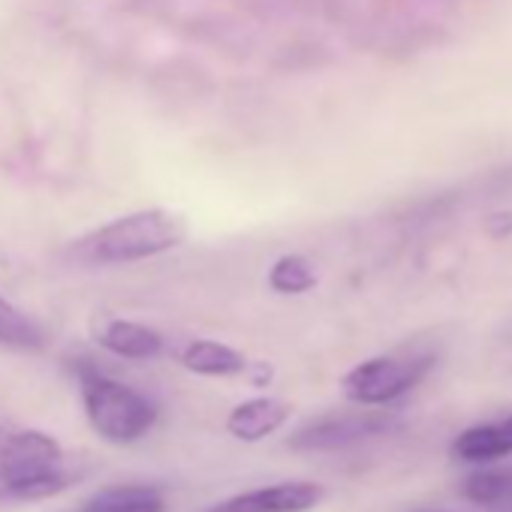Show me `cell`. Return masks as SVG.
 <instances>
[{
    "label": "cell",
    "mask_w": 512,
    "mask_h": 512,
    "mask_svg": "<svg viewBox=\"0 0 512 512\" xmlns=\"http://www.w3.org/2000/svg\"><path fill=\"white\" fill-rule=\"evenodd\" d=\"M190 235V220L175 208H139L115 217L70 244L79 266L112 269L154 260L160 253L181 247Z\"/></svg>",
    "instance_id": "obj_1"
},
{
    "label": "cell",
    "mask_w": 512,
    "mask_h": 512,
    "mask_svg": "<svg viewBox=\"0 0 512 512\" xmlns=\"http://www.w3.org/2000/svg\"><path fill=\"white\" fill-rule=\"evenodd\" d=\"M79 383H82V401H85L88 422L109 443H133L154 428L157 410L133 386L118 383V380L100 374L97 368H82Z\"/></svg>",
    "instance_id": "obj_3"
},
{
    "label": "cell",
    "mask_w": 512,
    "mask_h": 512,
    "mask_svg": "<svg viewBox=\"0 0 512 512\" xmlns=\"http://www.w3.org/2000/svg\"><path fill=\"white\" fill-rule=\"evenodd\" d=\"M46 335L37 320H31L22 308L0 296V347L7 350H43Z\"/></svg>",
    "instance_id": "obj_13"
},
{
    "label": "cell",
    "mask_w": 512,
    "mask_h": 512,
    "mask_svg": "<svg viewBox=\"0 0 512 512\" xmlns=\"http://www.w3.org/2000/svg\"><path fill=\"white\" fill-rule=\"evenodd\" d=\"M317 269L302 253H284L269 269V287L278 296H305L317 287Z\"/></svg>",
    "instance_id": "obj_14"
},
{
    "label": "cell",
    "mask_w": 512,
    "mask_h": 512,
    "mask_svg": "<svg viewBox=\"0 0 512 512\" xmlns=\"http://www.w3.org/2000/svg\"><path fill=\"white\" fill-rule=\"evenodd\" d=\"M452 455L470 464H485L512 455V413L500 422H485L461 431L452 443Z\"/></svg>",
    "instance_id": "obj_9"
},
{
    "label": "cell",
    "mask_w": 512,
    "mask_h": 512,
    "mask_svg": "<svg viewBox=\"0 0 512 512\" xmlns=\"http://www.w3.org/2000/svg\"><path fill=\"white\" fill-rule=\"evenodd\" d=\"M434 365V356H374L350 368L341 380V389L350 401L362 407H383L404 398L419 386Z\"/></svg>",
    "instance_id": "obj_4"
},
{
    "label": "cell",
    "mask_w": 512,
    "mask_h": 512,
    "mask_svg": "<svg viewBox=\"0 0 512 512\" xmlns=\"http://www.w3.org/2000/svg\"><path fill=\"white\" fill-rule=\"evenodd\" d=\"M82 479L61 443L34 428H0V500L34 503Z\"/></svg>",
    "instance_id": "obj_2"
},
{
    "label": "cell",
    "mask_w": 512,
    "mask_h": 512,
    "mask_svg": "<svg viewBox=\"0 0 512 512\" xmlns=\"http://www.w3.org/2000/svg\"><path fill=\"white\" fill-rule=\"evenodd\" d=\"M293 416V407L281 398H250L226 416V431L241 443H256L269 434H275L287 419Z\"/></svg>",
    "instance_id": "obj_8"
},
{
    "label": "cell",
    "mask_w": 512,
    "mask_h": 512,
    "mask_svg": "<svg viewBox=\"0 0 512 512\" xmlns=\"http://www.w3.org/2000/svg\"><path fill=\"white\" fill-rule=\"evenodd\" d=\"M326 497V488L317 482H278L253 491H241L214 503L208 512H311Z\"/></svg>",
    "instance_id": "obj_6"
},
{
    "label": "cell",
    "mask_w": 512,
    "mask_h": 512,
    "mask_svg": "<svg viewBox=\"0 0 512 512\" xmlns=\"http://www.w3.org/2000/svg\"><path fill=\"white\" fill-rule=\"evenodd\" d=\"M94 341L103 350H109L112 356H121L130 362L157 359L166 347V341L157 329L136 323V320H124V317H103L94 326Z\"/></svg>",
    "instance_id": "obj_7"
},
{
    "label": "cell",
    "mask_w": 512,
    "mask_h": 512,
    "mask_svg": "<svg viewBox=\"0 0 512 512\" xmlns=\"http://www.w3.org/2000/svg\"><path fill=\"white\" fill-rule=\"evenodd\" d=\"M79 512H166V497L154 485H109Z\"/></svg>",
    "instance_id": "obj_11"
},
{
    "label": "cell",
    "mask_w": 512,
    "mask_h": 512,
    "mask_svg": "<svg viewBox=\"0 0 512 512\" xmlns=\"http://www.w3.org/2000/svg\"><path fill=\"white\" fill-rule=\"evenodd\" d=\"M178 362L199 377H235V374H244L247 368V356L241 350L220 344V341H208V338L190 341L178 353Z\"/></svg>",
    "instance_id": "obj_10"
},
{
    "label": "cell",
    "mask_w": 512,
    "mask_h": 512,
    "mask_svg": "<svg viewBox=\"0 0 512 512\" xmlns=\"http://www.w3.org/2000/svg\"><path fill=\"white\" fill-rule=\"evenodd\" d=\"M272 374H275V368L269 362H247V368H244V377L253 386H269L272 383Z\"/></svg>",
    "instance_id": "obj_16"
},
{
    "label": "cell",
    "mask_w": 512,
    "mask_h": 512,
    "mask_svg": "<svg viewBox=\"0 0 512 512\" xmlns=\"http://www.w3.org/2000/svg\"><path fill=\"white\" fill-rule=\"evenodd\" d=\"M392 422L386 413H329L293 431L287 446L296 452H335L389 431Z\"/></svg>",
    "instance_id": "obj_5"
},
{
    "label": "cell",
    "mask_w": 512,
    "mask_h": 512,
    "mask_svg": "<svg viewBox=\"0 0 512 512\" xmlns=\"http://www.w3.org/2000/svg\"><path fill=\"white\" fill-rule=\"evenodd\" d=\"M464 497L485 512H512V467L470 473L464 479Z\"/></svg>",
    "instance_id": "obj_12"
},
{
    "label": "cell",
    "mask_w": 512,
    "mask_h": 512,
    "mask_svg": "<svg viewBox=\"0 0 512 512\" xmlns=\"http://www.w3.org/2000/svg\"><path fill=\"white\" fill-rule=\"evenodd\" d=\"M485 229L491 238H506L512 235V211H497L485 220Z\"/></svg>",
    "instance_id": "obj_15"
}]
</instances>
